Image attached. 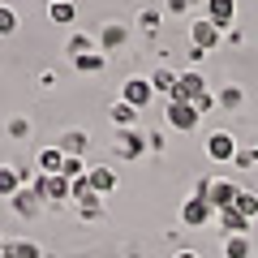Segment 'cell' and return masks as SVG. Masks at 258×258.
Returning a JSON list of instances; mask_svg holds the SVG:
<instances>
[{
    "instance_id": "cell-1",
    "label": "cell",
    "mask_w": 258,
    "mask_h": 258,
    "mask_svg": "<svg viewBox=\"0 0 258 258\" xmlns=\"http://www.w3.org/2000/svg\"><path fill=\"white\" fill-rule=\"evenodd\" d=\"M198 120H203V112L194 108V103L168 99V108H164V125H168V129H176V134H189V129H198Z\"/></svg>"
},
{
    "instance_id": "cell-2",
    "label": "cell",
    "mask_w": 258,
    "mask_h": 258,
    "mask_svg": "<svg viewBox=\"0 0 258 258\" xmlns=\"http://www.w3.org/2000/svg\"><path fill=\"white\" fill-rule=\"evenodd\" d=\"M30 189H35V194H39V198H43L47 207L74 203V198H69V176H43V172H39L35 181H30Z\"/></svg>"
},
{
    "instance_id": "cell-3",
    "label": "cell",
    "mask_w": 258,
    "mask_h": 258,
    "mask_svg": "<svg viewBox=\"0 0 258 258\" xmlns=\"http://www.w3.org/2000/svg\"><path fill=\"white\" fill-rule=\"evenodd\" d=\"M211 220H215V207L207 203V198L189 194V198L181 203V224H185V228H207Z\"/></svg>"
},
{
    "instance_id": "cell-4",
    "label": "cell",
    "mask_w": 258,
    "mask_h": 258,
    "mask_svg": "<svg viewBox=\"0 0 258 258\" xmlns=\"http://www.w3.org/2000/svg\"><path fill=\"white\" fill-rule=\"evenodd\" d=\"M203 95H211V91H207V78L198 74V69H185V74L176 78V91H172V99H181V103H198Z\"/></svg>"
},
{
    "instance_id": "cell-5",
    "label": "cell",
    "mask_w": 258,
    "mask_h": 258,
    "mask_svg": "<svg viewBox=\"0 0 258 258\" xmlns=\"http://www.w3.org/2000/svg\"><path fill=\"white\" fill-rule=\"evenodd\" d=\"M237 138H232L228 129H215L211 138H207V155L215 159V164H232V159H237Z\"/></svg>"
},
{
    "instance_id": "cell-6",
    "label": "cell",
    "mask_w": 258,
    "mask_h": 258,
    "mask_svg": "<svg viewBox=\"0 0 258 258\" xmlns=\"http://www.w3.org/2000/svg\"><path fill=\"white\" fill-rule=\"evenodd\" d=\"M112 147H116V155L120 159H142L147 155V138H142L138 129H116V142H112Z\"/></svg>"
},
{
    "instance_id": "cell-7",
    "label": "cell",
    "mask_w": 258,
    "mask_h": 258,
    "mask_svg": "<svg viewBox=\"0 0 258 258\" xmlns=\"http://www.w3.org/2000/svg\"><path fill=\"white\" fill-rule=\"evenodd\" d=\"M120 99H125L129 108H138V112H142L151 99H155V91H151V78H129V82L120 86Z\"/></svg>"
},
{
    "instance_id": "cell-8",
    "label": "cell",
    "mask_w": 258,
    "mask_h": 258,
    "mask_svg": "<svg viewBox=\"0 0 258 258\" xmlns=\"http://www.w3.org/2000/svg\"><path fill=\"white\" fill-rule=\"evenodd\" d=\"M9 207H13V215H22V220H35V215L39 211H43V198H39V194L35 189H26V185H22V189L18 194H13V198H9Z\"/></svg>"
},
{
    "instance_id": "cell-9",
    "label": "cell",
    "mask_w": 258,
    "mask_h": 258,
    "mask_svg": "<svg viewBox=\"0 0 258 258\" xmlns=\"http://www.w3.org/2000/svg\"><path fill=\"white\" fill-rule=\"evenodd\" d=\"M237 194H241L237 181H211V185H207V203H211L215 211H224V207L237 203Z\"/></svg>"
},
{
    "instance_id": "cell-10",
    "label": "cell",
    "mask_w": 258,
    "mask_h": 258,
    "mask_svg": "<svg viewBox=\"0 0 258 258\" xmlns=\"http://www.w3.org/2000/svg\"><path fill=\"white\" fill-rule=\"evenodd\" d=\"M189 39H194L189 47H203V52H211V47L220 43V26H215V22H207V18H198V22H189Z\"/></svg>"
},
{
    "instance_id": "cell-11",
    "label": "cell",
    "mask_w": 258,
    "mask_h": 258,
    "mask_svg": "<svg viewBox=\"0 0 258 258\" xmlns=\"http://www.w3.org/2000/svg\"><path fill=\"white\" fill-rule=\"evenodd\" d=\"M207 5V22H215V26H232L237 22V0H203Z\"/></svg>"
},
{
    "instance_id": "cell-12",
    "label": "cell",
    "mask_w": 258,
    "mask_h": 258,
    "mask_svg": "<svg viewBox=\"0 0 258 258\" xmlns=\"http://www.w3.org/2000/svg\"><path fill=\"white\" fill-rule=\"evenodd\" d=\"M215 220H220V228L228 232V237H249V220L237 211V207H224V211H215Z\"/></svg>"
},
{
    "instance_id": "cell-13",
    "label": "cell",
    "mask_w": 258,
    "mask_h": 258,
    "mask_svg": "<svg viewBox=\"0 0 258 258\" xmlns=\"http://www.w3.org/2000/svg\"><path fill=\"white\" fill-rule=\"evenodd\" d=\"M86 181H91V189L99 194V198L116 189V172H112L108 164H95V168H86Z\"/></svg>"
},
{
    "instance_id": "cell-14",
    "label": "cell",
    "mask_w": 258,
    "mask_h": 258,
    "mask_svg": "<svg viewBox=\"0 0 258 258\" xmlns=\"http://www.w3.org/2000/svg\"><path fill=\"white\" fill-rule=\"evenodd\" d=\"M129 39V26L125 22H108V26L99 30V52H112V47H120Z\"/></svg>"
},
{
    "instance_id": "cell-15",
    "label": "cell",
    "mask_w": 258,
    "mask_h": 258,
    "mask_svg": "<svg viewBox=\"0 0 258 258\" xmlns=\"http://www.w3.org/2000/svg\"><path fill=\"white\" fill-rule=\"evenodd\" d=\"M86 142H91V138H86V129H64V134H60V142H56V147H60L64 155H74V159H82Z\"/></svg>"
},
{
    "instance_id": "cell-16",
    "label": "cell",
    "mask_w": 258,
    "mask_h": 258,
    "mask_svg": "<svg viewBox=\"0 0 258 258\" xmlns=\"http://www.w3.org/2000/svg\"><path fill=\"white\" fill-rule=\"evenodd\" d=\"M60 168H64V151L60 147H43L39 151V172L43 176H60Z\"/></svg>"
},
{
    "instance_id": "cell-17",
    "label": "cell",
    "mask_w": 258,
    "mask_h": 258,
    "mask_svg": "<svg viewBox=\"0 0 258 258\" xmlns=\"http://www.w3.org/2000/svg\"><path fill=\"white\" fill-rule=\"evenodd\" d=\"M108 116H112V125H116V129H138V108H129L125 99H116V103H112V112H108Z\"/></svg>"
},
{
    "instance_id": "cell-18",
    "label": "cell",
    "mask_w": 258,
    "mask_h": 258,
    "mask_svg": "<svg viewBox=\"0 0 258 258\" xmlns=\"http://www.w3.org/2000/svg\"><path fill=\"white\" fill-rule=\"evenodd\" d=\"M95 47H99V39H95V35H82V30H78V35L69 39V43H64V52H69V60H78V56L95 52Z\"/></svg>"
},
{
    "instance_id": "cell-19",
    "label": "cell",
    "mask_w": 258,
    "mask_h": 258,
    "mask_svg": "<svg viewBox=\"0 0 258 258\" xmlns=\"http://www.w3.org/2000/svg\"><path fill=\"white\" fill-rule=\"evenodd\" d=\"M176 78H181V74H172V69H155V74H151V91H155V95H168V99H172Z\"/></svg>"
},
{
    "instance_id": "cell-20",
    "label": "cell",
    "mask_w": 258,
    "mask_h": 258,
    "mask_svg": "<svg viewBox=\"0 0 258 258\" xmlns=\"http://www.w3.org/2000/svg\"><path fill=\"white\" fill-rule=\"evenodd\" d=\"M47 18L60 22V26H69V22L78 18V5H74V0H52V5H47Z\"/></svg>"
},
{
    "instance_id": "cell-21",
    "label": "cell",
    "mask_w": 258,
    "mask_h": 258,
    "mask_svg": "<svg viewBox=\"0 0 258 258\" xmlns=\"http://www.w3.org/2000/svg\"><path fill=\"white\" fill-rule=\"evenodd\" d=\"M22 189V176L13 164H0V198H13V194Z\"/></svg>"
},
{
    "instance_id": "cell-22",
    "label": "cell",
    "mask_w": 258,
    "mask_h": 258,
    "mask_svg": "<svg viewBox=\"0 0 258 258\" xmlns=\"http://www.w3.org/2000/svg\"><path fill=\"white\" fill-rule=\"evenodd\" d=\"M103 64H108V56H103L99 47H95V52L78 56V60H74V69H78V74H103Z\"/></svg>"
},
{
    "instance_id": "cell-23",
    "label": "cell",
    "mask_w": 258,
    "mask_h": 258,
    "mask_svg": "<svg viewBox=\"0 0 258 258\" xmlns=\"http://www.w3.org/2000/svg\"><path fill=\"white\" fill-rule=\"evenodd\" d=\"M5 258H43V249L35 241H9L5 245Z\"/></svg>"
},
{
    "instance_id": "cell-24",
    "label": "cell",
    "mask_w": 258,
    "mask_h": 258,
    "mask_svg": "<svg viewBox=\"0 0 258 258\" xmlns=\"http://www.w3.org/2000/svg\"><path fill=\"white\" fill-rule=\"evenodd\" d=\"M232 207H237V211L245 215L249 224L258 220V194H249V189H241V194H237V203H232Z\"/></svg>"
},
{
    "instance_id": "cell-25",
    "label": "cell",
    "mask_w": 258,
    "mask_h": 258,
    "mask_svg": "<svg viewBox=\"0 0 258 258\" xmlns=\"http://www.w3.org/2000/svg\"><path fill=\"white\" fill-rule=\"evenodd\" d=\"M249 254H254L249 237H228L224 241V258H249Z\"/></svg>"
},
{
    "instance_id": "cell-26",
    "label": "cell",
    "mask_w": 258,
    "mask_h": 258,
    "mask_svg": "<svg viewBox=\"0 0 258 258\" xmlns=\"http://www.w3.org/2000/svg\"><path fill=\"white\" fill-rule=\"evenodd\" d=\"M215 99H220V108H228V112H237L241 103H245V91H241V86H224V91L215 95Z\"/></svg>"
},
{
    "instance_id": "cell-27",
    "label": "cell",
    "mask_w": 258,
    "mask_h": 258,
    "mask_svg": "<svg viewBox=\"0 0 258 258\" xmlns=\"http://www.w3.org/2000/svg\"><path fill=\"white\" fill-rule=\"evenodd\" d=\"M78 215H82V220H103V198H91V203H82V207H78Z\"/></svg>"
},
{
    "instance_id": "cell-28",
    "label": "cell",
    "mask_w": 258,
    "mask_h": 258,
    "mask_svg": "<svg viewBox=\"0 0 258 258\" xmlns=\"http://www.w3.org/2000/svg\"><path fill=\"white\" fill-rule=\"evenodd\" d=\"M13 30H18V13L9 5H0V35H13Z\"/></svg>"
},
{
    "instance_id": "cell-29",
    "label": "cell",
    "mask_w": 258,
    "mask_h": 258,
    "mask_svg": "<svg viewBox=\"0 0 258 258\" xmlns=\"http://www.w3.org/2000/svg\"><path fill=\"white\" fill-rule=\"evenodd\" d=\"M26 134H30V120H26V116H13V120H9V138H18V142H22Z\"/></svg>"
},
{
    "instance_id": "cell-30",
    "label": "cell",
    "mask_w": 258,
    "mask_h": 258,
    "mask_svg": "<svg viewBox=\"0 0 258 258\" xmlns=\"http://www.w3.org/2000/svg\"><path fill=\"white\" fill-rule=\"evenodd\" d=\"M232 164H237V168H254V164H258V151L241 147V151H237V159H232Z\"/></svg>"
},
{
    "instance_id": "cell-31",
    "label": "cell",
    "mask_w": 258,
    "mask_h": 258,
    "mask_svg": "<svg viewBox=\"0 0 258 258\" xmlns=\"http://www.w3.org/2000/svg\"><path fill=\"white\" fill-rule=\"evenodd\" d=\"M138 22H142V30H155V26H159V13H155V9H142Z\"/></svg>"
},
{
    "instance_id": "cell-32",
    "label": "cell",
    "mask_w": 258,
    "mask_h": 258,
    "mask_svg": "<svg viewBox=\"0 0 258 258\" xmlns=\"http://www.w3.org/2000/svg\"><path fill=\"white\" fill-rule=\"evenodd\" d=\"M215 103H220V99H215V95H203V99L194 103V108H198V112H203V116H207V112H211V108H215Z\"/></svg>"
},
{
    "instance_id": "cell-33",
    "label": "cell",
    "mask_w": 258,
    "mask_h": 258,
    "mask_svg": "<svg viewBox=\"0 0 258 258\" xmlns=\"http://www.w3.org/2000/svg\"><path fill=\"white\" fill-rule=\"evenodd\" d=\"M189 5H194V0H168V13H185Z\"/></svg>"
},
{
    "instance_id": "cell-34",
    "label": "cell",
    "mask_w": 258,
    "mask_h": 258,
    "mask_svg": "<svg viewBox=\"0 0 258 258\" xmlns=\"http://www.w3.org/2000/svg\"><path fill=\"white\" fill-rule=\"evenodd\" d=\"M172 258H203V254H194V249H176Z\"/></svg>"
},
{
    "instance_id": "cell-35",
    "label": "cell",
    "mask_w": 258,
    "mask_h": 258,
    "mask_svg": "<svg viewBox=\"0 0 258 258\" xmlns=\"http://www.w3.org/2000/svg\"><path fill=\"white\" fill-rule=\"evenodd\" d=\"M5 245H9V241H5V237H0V258H5Z\"/></svg>"
},
{
    "instance_id": "cell-36",
    "label": "cell",
    "mask_w": 258,
    "mask_h": 258,
    "mask_svg": "<svg viewBox=\"0 0 258 258\" xmlns=\"http://www.w3.org/2000/svg\"><path fill=\"white\" fill-rule=\"evenodd\" d=\"M47 5H52V0H47Z\"/></svg>"
}]
</instances>
